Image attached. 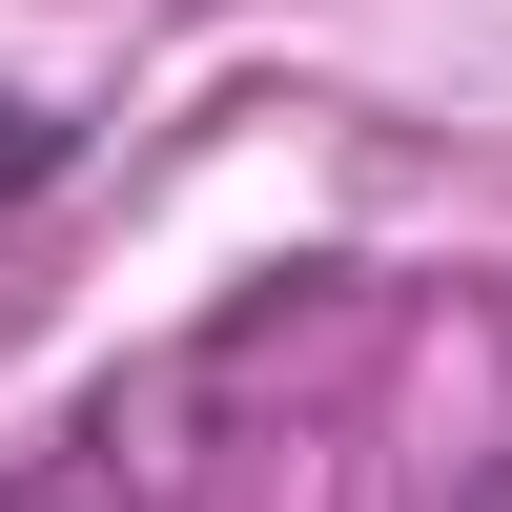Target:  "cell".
<instances>
[{
  "instance_id": "7a4b0ae2",
  "label": "cell",
  "mask_w": 512,
  "mask_h": 512,
  "mask_svg": "<svg viewBox=\"0 0 512 512\" xmlns=\"http://www.w3.org/2000/svg\"><path fill=\"white\" fill-rule=\"evenodd\" d=\"M472 512H512V451H492V472H472Z\"/></svg>"
},
{
  "instance_id": "6da1fadb",
  "label": "cell",
  "mask_w": 512,
  "mask_h": 512,
  "mask_svg": "<svg viewBox=\"0 0 512 512\" xmlns=\"http://www.w3.org/2000/svg\"><path fill=\"white\" fill-rule=\"evenodd\" d=\"M41 185H62V103H21V82H0V226H21Z\"/></svg>"
}]
</instances>
